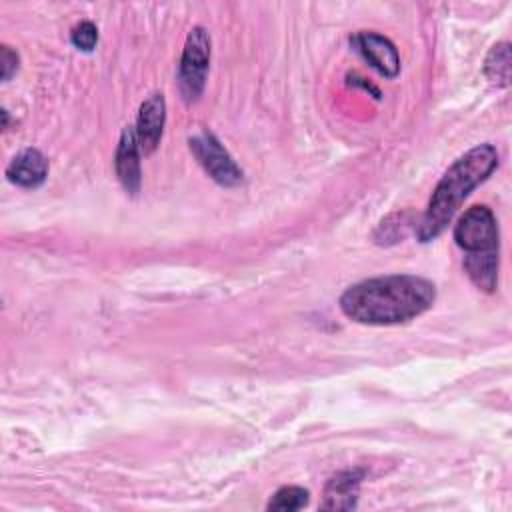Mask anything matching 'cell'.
Masks as SVG:
<instances>
[{"label":"cell","mask_w":512,"mask_h":512,"mask_svg":"<svg viewBox=\"0 0 512 512\" xmlns=\"http://www.w3.org/2000/svg\"><path fill=\"white\" fill-rule=\"evenodd\" d=\"M436 298L430 280L412 274H392L362 280L340 296L342 312L360 324L388 326L424 314Z\"/></svg>","instance_id":"cell-1"},{"label":"cell","mask_w":512,"mask_h":512,"mask_svg":"<svg viewBox=\"0 0 512 512\" xmlns=\"http://www.w3.org/2000/svg\"><path fill=\"white\" fill-rule=\"evenodd\" d=\"M498 166V152L492 144H480L460 156L438 182L428 208L418 222V240L430 242L440 236L468 194L482 184Z\"/></svg>","instance_id":"cell-2"},{"label":"cell","mask_w":512,"mask_h":512,"mask_svg":"<svg viewBox=\"0 0 512 512\" xmlns=\"http://www.w3.org/2000/svg\"><path fill=\"white\" fill-rule=\"evenodd\" d=\"M210 62V36L204 28L196 26L184 44L180 68H178V84L186 102H194L200 98L206 82Z\"/></svg>","instance_id":"cell-3"},{"label":"cell","mask_w":512,"mask_h":512,"mask_svg":"<svg viewBox=\"0 0 512 512\" xmlns=\"http://www.w3.org/2000/svg\"><path fill=\"white\" fill-rule=\"evenodd\" d=\"M454 240L466 252L498 250V224L488 206L468 208L454 226Z\"/></svg>","instance_id":"cell-4"},{"label":"cell","mask_w":512,"mask_h":512,"mask_svg":"<svg viewBox=\"0 0 512 512\" xmlns=\"http://www.w3.org/2000/svg\"><path fill=\"white\" fill-rule=\"evenodd\" d=\"M190 150L202 168L222 186H236L242 180V170L212 132H202L190 138Z\"/></svg>","instance_id":"cell-5"},{"label":"cell","mask_w":512,"mask_h":512,"mask_svg":"<svg viewBox=\"0 0 512 512\" xmlns=\"http://www.w3.org/2000/svg\"><path fill=\"white\" fill-rule=\"evenodd\" d=\"M350 44L382 76L394 78L400 72L398 50L386 36L376 32H358L350 38Z\"/></svg>","instance_id":"cell-6"},{"label":"cell","mask_w":512,"mask_h":512,"mask_svg":"<svg viewBox=\"0 0 512 512\" xmlns=\"http://www.w3.org/2000/svg\"><path fill=\"white\" fill-rule=\"evenodd\" d=\"M166 120V104L162 94H152L146 98L140 106L138 112V122H136V138L138 146L144 154H150L156 150L160 138H162V128Z\"/></svg>","instance_id":"cell-7"},{"label":"cell","mask_w":512,"mask_h":512,"mask_svg":"<svg viewBox=\"0 0 512 512\" xmlns=\"http://www.w3.org/2000/svg\"><path fill=\"white\" fill-rule=\"evenodd\" d=\"M138 138H136V130L134 128H124L118 148H116V158H114V166H116V174L120 184L124 186L126 192L136 194L140 190V154H138Z\"/></svg>","instance_id":"cell-8"},{"label":"cell","mask_w":512,"mask_h":512,"mask_svg":"<svg viewBox=\"0 0 512 512\" xmlns=\"http://www.w3.org/2000/svg\"><path fill=\"white\" fill-rule=\"evenodd\" d=\"M6 176L10 182L22 188H36L48 176V160L40 150L28 148L8 164Z\"/></svg>","instance_id":"cell-9"},{"label":"cell","mask_w":512,"mask_h":512,"mask_svg":"<svg viewBox=\"0 0 512 512\" xmlns=\"http://www.w3.org/2000/svg\"><path fill=\"white\" fill-rule=\"evenodd\" d=\"M362 474L358 470H346L332 476L324 488L322 508L326 510H350L356 506L358 486Z\"/></svg>","instance_id":"cell-10"},{"label":"cell","mask_w":512,"mask_h":512,"mask_svg":"<svg viewBox=\"0 0 512 512\" xmlns=\"http://www.w3.org/2000/svg\"><path fill=\"white\" fill-rule=\"evenodd\" d=\"M464 270L480 290L494 292L498 282V250L466 254Z\"/></svg>","instance_id":"cell-11"},{"label":"cell","mask_w":512,"mask_h":512,"mask_svg":"<svg viewBox=\"0 0 512 512\" xmlns=\"http://www.w3.org/2000/svg\"><path fill=\"white\" fill-rule=\"evenodd\" d=\"M484 72L496 86H508L510 82V46L506 42L496 44L484 64Z\"/></svg>","instance_id":"cell-12"},{"label":"cell","mask_w":512,"mask_h":512,"mask_svg":"<svg viewBox=\"0 0 512 512\" xmlns=\"http://www.w3.org/2000/svg\"><path fill=\"white\" fill-rule=\"evenodd\" d=\"M306 504H308V490H304L300 486H284L272 496V500L268 502V510L292 512V510L304 508Z\"/></svg>","instance_id":"cell-13"},{"label":"cell","mask_w":512,"mask_h":512,"mask_svg":"<svg viewBox=\"0 0 512 512\" xmlns=\"http://www.w3.org/2000/svg\"><path fill=\"white\" fill-rule=\"evenodd\" d=\"M70 40H72V44H74L78 50L90 52V50H94V46H96V42H98V28H96L92 22L84 20V22H80V24L72 30Z\"/></svg>","instance_id":"cell-14"},{"label":"cell","mask_w":512,"mask_h":512,"mask_svg":"<svg viewBox=\"0 0 512 512\" xmlns=\"http://www.w3.org/2000/svg\"><path fill=\"white\" fill-rule=\"evenodd\" d=\"M0 66H2V80H10L12 74L18 70V54L10 50V46L0 48Z\"/></svg>","instance_id":"cell-15"}]
</instances>
